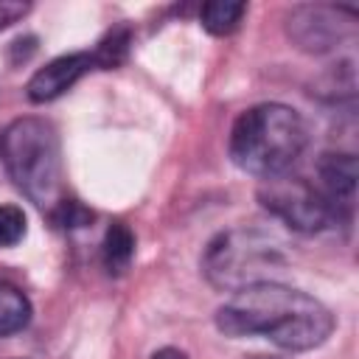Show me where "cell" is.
Here are the masks:
<instances>
[{
  "mask_svg": "<svg viewBox=\"0 0 359 359\" xmlns=\"http://www.w3.org/2000/svg\"><path fill=\"white\" fill-rule=\"evenodd\" d=\"M216 328L227 337H264L283 351H311L334 331V314L317 297L280 280L233 292L219 306Z\"/></svg>",
  "mask_w": 359,
  "mask_h": 359,
  "instance_id": "1",
  "label": "cell"
},
{
  "mask_svg": "<svg viewBox=\"0 0 359 359\" xmlns=\"http://www.w3.org/2000/svg\"><path fill=\"white\" fill-rule=\"evenodd\" d=\"M309 146V129L297 109L264 101L244 109L230 129V160L261 180L289 174Z\"/></svg>",
  "mask_w": 359,
  "mask_h": 359,
  "instance_id": "2",
  "label": "cell"
},
{
  "mask_svg": "<svg viewBox=\"0 0 359 359\" xmlns=\"http://www.w3.org/2000/svg\"><path fill=\"white\" fill-rule=\"evenodd\" d=\"M0 160L11 182L39 210L50 213L65 199L62 143L50 121L34 115L11 121L0 132Z\"/></svg>",
  "mask_w": 359,
  "mask_h": 359,
  "instance_id": "3",
  "label": "cell"
},
{
  "mask_svg": "<svg viewBox=\"0 0 359 359\" xmlns=\"http://www.w3.org/2000/svg\"><path fill=\"white\" fill-rule=\"evenodd\" d=\"M289 258L283 244L255 227H233L210 238L202 252V275L222 292H238L255 283L278 280Z\"/></svg>",
  "mask_w": 359,
  "mask_h": 359,
  "instance_id": "4",
  "label": "cell"
},
{
  "mask_svg": "<svg viewBox=\"0 0 359 359\" xmlns=\"http://www.w3.org/2000/svg\"><path fill=\"white\" fill-rule=\"evenodd\" d=\"M258 202L294 233H320L337 222L317 185L306 182L303 177L280 174L264 180L258 185Z\"/></svg>",
  "mask_w": 359,
  "mask_h": 359,
  "instance_id": "5",
  "label": "cell"
},
{
  "mask_svg": "<svg viewBox=\"0 0 359 359\" xmlns=\"http://www.w3.org/2000/svg\"><path fill=\"white\" fill-rule=\"evenodd\" d=\"M356 31L353 6H294L286 14V36L306 53H328Z\"/></svg>",
  "mask_w": 359,
  "mask_h": 359,
  "instance_id": "6",
  "label": "cell"
},
{
  "mask_svg": "<svg viewBox=\"0 0 359 359\" xmlns=\"http://www.w3.org/2000/svg\"><path fill=\"white\" fill-rule=\"evenodd\" d=\"M317 177H320L317 191L331 205L334 216L337 219L348 216L356 196V177H359L356 157L351 151H325L317 163Z\"/></svg>",
  "mask_w": 359,
  "mask_h": 359,
  "instance_id": "7",
  "label": "cell"
},
{
  "mask_svg": "<svg viewBox=\"0 0 359 359\" xmlns=\"http://www.w3.org/2000/svg\"><path fill=\"white\" fill-rule=\"evenodd\" d=\"M90 67H93V56H90L87 50L56 56V59H50L45 67H39V70L28 79L25 95H28L34 104H48V101L65 95Z\"/></svg>",
  "mask_w": 359,
  "mask_h": 359,
  "instance_id": "8",
  "label": "cell"
},
{
  "mask_svg": "<svg viewBox=\"0 0 359 359\" xmlns=\"http://www.w3.org/2000/svg\"><path fill=\"white\" fill-rule=\"evenodd\" d=\"M101 258H104L107 272H112V275H121L132 264V258H135V233L123 222H112L107 227L104 241H101Z\"/></svg>",
  "mask_w": 359,
  "mask_h": 359,
  "instance_id": "9",
  "label": "cell"
},
{
  "mask_svg": "<svg viewBox=\"0 0 359 359\" xmlns=\"http://www.w3.org/2000/svg\"><path fill=\"white\" fill-rule=\"evenodd\" d=\"M247 14V3L236 0H208L199 8V22L213 36H227L241 25V17Z\"/></svg>",
  "mask_w": 359,
  "mask_h": 359,
  "instance_id": "10",
  "label": "cell"
},
{
  "mask_svg": "<svg viewBox=\"0 0 359 359\" xmlns=\"http://www.w3.org/2000/svg\"><path fill=\"white\" fill-rule=\"evenodd\" d=\"M31 323V300L11 283L0 280V337H11Z\"/></svg>",
  "mask_w": 359,
  "mask_h": 359,
  "instance_id": "11",
  "label": "cell"
},
{
  "mask_svg": "<svg viewBox=\"0 0 359 359\" xmlns=\"http://www.w3.org/2000/svg\"><path fill=\"white\" fill-rule=\"evenodd\" d=\"M129 48H132V31L126 25H115L109 28L98 45L93 48V67H101V70H115L126 62L129 56Z\"/></svg>",
  "mask_w": 359,
  "mask_h": 359,
  "instance_id": "12",
  "label": "cell"
},
{
  "mask_svg": "<svg viewBox=\"0 0 359 359\" xmlns=\"http://www.w3.org/2000/svg\"><path fill=\"white\" fill-rule=\"evenodd\" d=\"M50 222L56 224V227H62V230H76V227H87L93 219H95V213L90 210V208H84L81 202H76V199H62L50 213Z\"/></svg>",
  "mask_w": 359,
  "mask_h": 359,
  "instance_id": "13",
  "label": "cell"
},
{
  "mask_svg": "<svg viewBox=\"0 0 359 359\" xmlns=\"http://www.w3.org/2000/svg\"><path fill=\"white\" fill-rule=\"evenodd\" d=\"M25 213L17 205H0V250L14 247L25 238Z\"/></svg>",
  "mask_w": 359,
  "mask_h": 359,
  "instance_id": "14",
  "label": "cell"
},
{
  "mask_svg": "<svg viewBox=\"0 0 359 359\" xmlns=\"http://www.w3.org/2000/svg\"><path fill=\"white\" fill-rule=\"evenodd\" d=\"M28 3H17V0H0V31L8 28L11 22L22 20L28 14Z\"/></svg>",
  "mask_w": 359,
  "mask_h": 359,
  "instance_id": "15",
  "label": "cell"
},
{
  "mask_svg": "<svg viewBox=\"0 0 359 359\" xmlns=\"http://www.w3.org/2000/svg\"><path fill=\"white\" fill-rule=\"evenodd\" d=\"M151 359H188V356H185L180 348H171V345H168V348L154 351V353H151Z\"/></svg>",
  "mask_w": 359,
  "mask_h": 359,
  "instance_id": "16",
  "label": "cell"
}]
</instances>
